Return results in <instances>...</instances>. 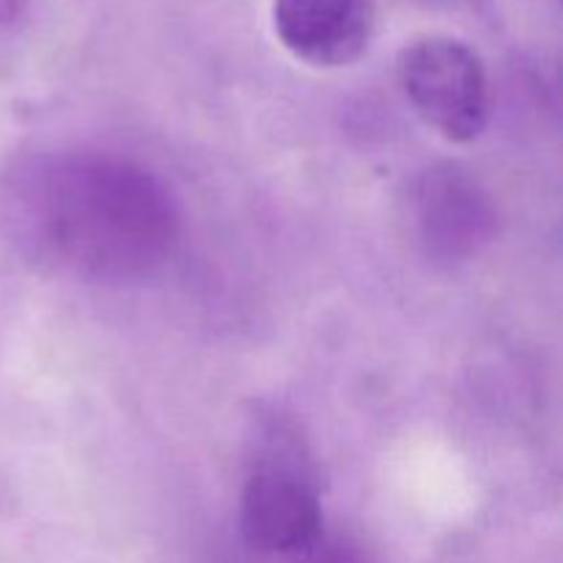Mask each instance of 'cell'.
<instances>
[{"label":"cell","instance_id":"cell-3","mask_svg":"<svg viewBox=\"0 0 563 563\" xmlns=\"http://www.w3.org/2000/svg\"><path fill=\"white\" fill-rule=\"evenodd\" d=\"M273 25L295 58L319 69L350 66L374 33L372 0H275Z\"/></svg>","mask_w":563,"mask_h":563},{"label":"cell","instance_id":"cell-1","mask_svg":"<svg viewBox=\"0 0 563 563\" xmlns=\"http://www.w3.org/2000/svg\"><path fill=\"white\" fill-rule=\"evenodd\" d=\"M399 77L423 124L445 141L471 143L482 135L489 113L487 71L465 42L418 38L401 53Z\"/></svg>","mask_w":563,"mask_h":563},{"label":"cell","instance_id":"cell-2","mask_svg":"<svg viewBox=\"0 0 563 563\" xmlns=\"http://www.w3.org/2000/svg\"><path fill=\"white\" fill-rule=\"evenodd\" d=\"M240 531L262 555H302L322 537V504L317 489L295 467L264 465L245 482Z\"/></svg>","mask_w":563,"mask_h":563}]
</instances>
